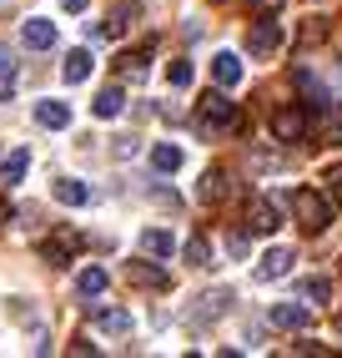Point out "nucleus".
<instances>
[{
  "mask_svg": "<svg viewBox=\"0 0 342 358\" xmlns=\"http://www.w3.org/2000/svg\"><path fill=\"white\" fill-rule=\"evenodd\" d=\"M292 212H297V222L307 227V232H322L327 222H332V202L322 197V192H292Z\"/></svg>",
  "mask_w": 342,
  "mask_h": 358,
  "instance_id": "obj_1",
  "label": "nucleus"
},
{
  "mask_svg": "<svg viewBox=\"0 0 342 358\" xmlns=\"http://www.w3.org/2000/svg\"><path fill=\"white\" fill-rule=\"evenodd\" d=\"M277 6H282V0H252V10H262V15H272Z\"/></svg>",
  "mask_w": 342,
  "mask_h": 358,
  "instance_id": "obj_29",
  "label": "nucleus"
},
{
  "mask_svg": "<svg viewBox=\"0 0 342 358\" xmlns=\"http://www.w3.org/2000/svg\"><path fill=\"white\" fill-rule=\"evenodd\" d=\"M302 298L327 303V298H332V282H327V278H302Z\"/></svg>",
  "mask_w": 342,
  "mask_h": 358,
  "instance_id": "obj_23",
  "label": "nucleus"
},
{
  "mask_svg": "<svg viewBox=\"0 0 342 358\" xmlns=\"http://www.w3.org/2000/svg\"><path fill=\"white\" fill-rule=\"evenodd\" d=\"M327 141L342 147V101H332V111H327Z\"/></svg>",
  "mask_w": 342,
  "mask_h": 358,
  "instance_id": "obj_25",
  "label": "nucleus"
},
{
  "mask_svg": "<svg viewBox=\"0 0 342 358\" xmlns=\"http://www.w3.org/2000/svg\"><path fill=\"white\" fill-rule=\"evenodd\" d=\"M186 262H191V268H207V257H211V248H207V237H186Z\"/></svg>",
  "mask_w": 342,
  "mask_h": 358,
  "instance_id": "obj_22",
  "label": "nucleus"
},
{
  "mask_svg": "<svg viewBox=\"0 0 342 358\" xmlns=\"http://www.w3.org/2000/svg\"><path fill=\"white\" fill-rule=\"evenodd\" d=\"M121 76H126V81H141V76H146L141 56H121Z\"/></svg>",
  "mask_w": 342,
  "mask_h": 358,
  "instance_id": "obj_27",
  "label": "nucleus"
},
{
  "mask_svg": "<svg viewBox=\"0 0 342 358\" xmlns=\"http://www.w3.org/2000/svg\"><path fill=\"white\" fill-rule=\"evenodd\" d=\"M292 262H297V257H292V248H272V252L257 262V278H262V282H277V278L292 273Z\"/></svg>",
  "mask_w": 342,
  "mask_h": 358,
  "instance_id": "obj_6",
  "label": "nucleus"
},
{
  "mask_svg": "<svg viewBox=\"0 0 342 358\" xmlns=\"http://www.w3.org/2000/svg\"><path fill=\"white\" fill-rule=\"evenodd\" d=\"M96 328L101 333H131V313L126 308H96Z\"/></svg>",
  "mask_w": 342,
  "mask_h": 358,
  "instance_id": "obj_13",
  "label": "nucleus"
},
{
  "mask_svg": "<svg viewBox=\"0 0 342 358\" xmlns=\"http://www.w3.org/2000/svg\"><path fill=\"white\" fill-rule=\"evenodd\" d=\"M267 323H272V328H307V323H312V313H307L302 303H272Z\"/></svg>",
  "mask_w": 342,
  "mask_h": 358,
  "instance_id": "obj_7",
  "label": "nucleus"
},
{
  "mask_svg": "<svg viewBox=\"0 0 342 358\" xmlns=\"http://www.w3.org/2000/svg\"><path fill=\"white\" fill-rule=\"evenodd\" d=\"M61 6H66V10H86V0H61Z\"/></svg>",
  "mask_w": 342,
  "mask_h": 358,
  "instance_id": "obj_30",
  "label": "nucleus"
},
{
  "mask_svg": "<svg viewBox=\"0 0 342 358\" xmlns=\"http://www.w3.org/2000/svg\"><path fill=\"white\" fill-rule=\"evenodd\" d=\"M106 282H111V273H106V268H81L76 293H81V298H101V293H106Z\"/></svg>",
  "mask_w": 342,
  "mask_h": 358,
  "instance_id": "obj_12",
  "label": "nucleus"
},
{
  "mask_svg": "<svg viewBox=\"0 0 342 358\" xmlns=\"http://www.w3.org/2000/svg\"><path fill=\"white\" fill-rule=\"evenodd\" d=\"M6 217H10V207H6V202H0V222H6Z\"/></svg>",
  "mask_w": 342,
  "mask_h": 358,
  "instance_id": "obj_31",
  "label": "nucleus"
},
{
  "mask_svg": "<svg viewBox=\"0 0 342 358\" xmlns=\"http://www.w3.org/2000/svg\"><path fill=\"white\" fill-rule=\"evenodd\" d=\"M36 122L51 127V131H56V127H70V106H66V101H40V106H36Z\"/></svg>",
  "mask_w": 342,
  "mask_h": 358,
  "instance_id": "obj_17",
  "label": "nucleus"
},
{
  "mask_svg": "<svg viewBox=\"0 0 342 358\" xmlns=\"http://www.w3.org/2000/svg\"><path fill=\"white\" fill-rule=\"evenodd\" d=\"M56 202H66V207H86V202H91V187L76 182V177H61V182H56Z\"/></svg>",
  "mask_w": 342,
  "mask_h": 358,
  "instance_id": "obj_11",
  "label": "nucleus"
},
{
  "mask_svg": "<svg viewBox=\"0 0 342 358\" xmlns=\"http://www.w3.org/2000/svg\"><path fill=\"white\" fill-rule=\"evenodd\" d=\"M302 131H307V111H302V106L272 111V136H277V141H297Z\"/></svg>",
  "mask_w": 342,
  "mask_h": 358,
  "instance_id": "obj_5",
  "label": "nucleus"
},
{
  "mask_svg": "<svg viewBox=\"0 0 342 358\" xmlns=\"http://www.w3.org/2000/svg\"><path fill=\"white\" fill-rule=\"evenodd\" d=\"M26 172H31V152L20 147V152H10V157H6V166H0V182H6V187H15Z\"/></svg>",
  "mask_w": 342,
  "mask_h": 358,
  "instance_id": "obj_18",
  "label": "nucleus"
},
{
  "mask_svg": "<svg viewBox=\"0 0 342 358\" xmlns=\"http://www.w3.org/2000/svg\"><path fill=\"white\" fill-rule=\"evenodd\" d=\"M151 166H156V172H177V166H181V147H171V141L151 147Z\"/></svg>",
  "mask_w": 342,
  "mask_h": 358,
  "instance_id": "obj_21",
  "label": "nucleus"
},
{
  "mask_svg": "<svg viewBox=\"0 0 342 358\" xmlns=\"http://www.w3.org/2000/svg\"><path fill=\"white\" fill-rule=\"evenodd\" d=\"M247 227H252V232H262V237H272V232L282 227L277 202H272V197H252V202H247Z\"/></svg>",
  "mask_w": 342,
  "mask_h": 358,
  "instance_id": "obj_3",
  "label": "nucleus"
},
{
  "mask_svg": "<svg viewBox=\"0 0 342 358\" xmlns=\"http://www.w3.org/2000/svg\"><path fill=\"white\" fill-rule=\"evenodd\" d=\"M171 248H177V243H171V232H161V227H146L141 232V252L146 257H171Z\"/></svg>",
  "mask_w": 342,
  "mask_h": 358,
  "instance_id": "obj_16",
  "label": "nucleus"
},
{
  "mask_svg": "<svg viewBox=\"0 0 342 358\" xmlns=\"http://www.w3.org/2000/svg\"><path fill=\"white\" fill-rule=\"evenodd\" d=\"M15 96V56L0 45V101H10Z\"/></svg>",
  "mask_w": 342,
  "mask_h": 358,
  "instance_id": "obj_20",
  "label": "nucleus"
},
{
  "mask_svg": "<svg viewBox=\"0 0 342 358\" xmlns=\"http://www.w3.org/2000/svg\"><path fill=\"white\" fill-rule=\"evenodd\" d=\"M70 252H76V232H61V237H51V243L40 248V257L51 262V268H66Z\"/></svg>",
  "mask_w": 342,
  "mask_h": 358,
  "instance_id": "obj_10",
  "label": "nucleus"
},
{
  "mask_svg": "<svg viewBox=\"0 0 342 358\" xmlns=\"http://www.w3.org/2000/svg\"><path fill=\"white\" fill-rule=\"evenodd\" d=\"M202 127H207V131H216V127H241V122H237V106L222 96V91H207V96H202Z\"/></svg>",
  "mask_w": 342,
  "mask_h": 358,
  "instance_id": "obj_2",
  "label": "nucleus"
},
{
  "mask_svg": "<svg viewBox=\"0 0 342 358\" xmlns=\"http://www.w3.org/2000/svg\"><path fill=\"white\" fill-rule=\"evenodd\" d=\"M222 192H227V177H222V172H207V177H202V202H216Z\"/></svg>",
  "mask_w": 342,
  "mask_h": 358,
  "instance_id": "obj_24",
  "label": "nucleus"
},
{
  "mask_svg": "<svg viewBox=\"0 0 342 358\" xmlns=\"http://www.w3.org/2000/svg\"><path fill=\"white\" fill-rule=\"evenodd\" d=\"M166 81L171 86H191V61H171L166 66Z\"/></svg>",
  "mask_w": 342,
  "mask_h": 358,
  "instance_id": "obj_26",
  "label": "nucleus"
},
{
  "mask_svg": "<svg viewBox=\"0 0 342 358\" xmlns=\"http://www.w3.org/2000/svg\"><path fill=\"white\" fill-rule=\"evenodd\" d=\"M121 106H126V91H121V86H106L101 91V96H96V116H101V122H111V116H121Z\"/></svg>",
  "mask_w": 342,
  "mask_h": 358,
  "instance_id": "obj_14",
  "label": "nucleus"
},
{
  "mask_svg": "<svg viewBox=\"0 0 342 358\" xmlns=\"http://www.w3.org/2000/svg\"><path fill=\"white\" fill-rule=\"evenodd\" d=\"M20 41H26L31 51H51V45H56V26L36 15V20H26V26H20Z\"/></svg>",
  "mask_w": 342,
  "mask_h": 358,
  "instance_id": "obj_9",
  "label": "nucleus"
},
{
  "mask_svg": "<svg viewBox=\"0 0 342 358\" xmlns=\"http://www.w3.org/2000/svg\"><path fill=\"white\" fill-rule=\"evenodd\" d=\"M211 81L216 86H237L241 81V56L237 51H216L211 56Z\"/></svg>",
  "mask_w": 342,
  "mask_h": 358,
  "instance_id": "obj_8",
  "label": "nucleus"
},
{
  "mask_svg": "<svg viewBox=\"0 0 342 358\" xmlns=\"http://www.w3.org/2000/svg\"><path fill=\"white\" fill-rule=\"evenodd\" d=\"M327 202H337V207H342V172H332V177H327Z\"/></svg>",
  "mask_w": 342,
  "mask_h": 358,
  "instance_id": "obj_28",
  "label": "nucleus"
},
{
  "mask_svg": "<svg viewBox=\"0 0 342 358\" xmlns=\"http://www.w3.org/2000/svg\"><path fill=\"white\" fill-rule=\"evenodd\" d=\"M247 51H252V56H272V51H282V26H277V20H252Z\"/></svg>",
  "mask_w": 342,
  "mask_h": 358,
  "instance_id": "obj_4",
  "label": "nucleus"
},
{
  "mask_svg": "<svg viewBox=\"0 0 342 358\" xmlns=\"http://www.w3.org/2000/svg\"><path fill=\"white\" fill-rule=\"evenodd\" d=\"M91 66H96V61H91V51H70V56H66V66H61V76H66L70 86H81V81L91 76Z\"/></svg>",
  "mask_w": 342,
  "mask_h": 358,
  "instance_id": "obj_15",
  "label": "nucleus"
},
{
  "mask_svg": "<svg viewBox=\"0 0 342 358\" xmlns=\"http://www.w3.org/2000/svg\"><path fill=\"white\" fill-rule=\"evenodd\" d=\"M126 278L136 282V288H166V273H161V268H146V262H131Z\"/></svg>",
  "mask_w": 342,
  "mask_h": 358,
  "instance_id": "obj_19",
  "label": "nucleus"
}]
</instances>
